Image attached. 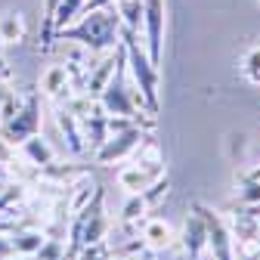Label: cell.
I'll return each mask as SVG.
<instances>
[{
    "instance_id": "cell-21",
    "label": "cell",
    "mask_w": 260,
    "mask_h": 260,
    "mask_svg": "<svg viewBox=\"0 0 260 260\" xmlns=\"http://www.w3.org/2000/svg\"><path fill=\"white\" fill-rule=\"evenodd\" d=\"M16 112H19V100H16V96H13L10 90H7V96L0 100V124H7Z\"/></svg>"
},
{
    "instance_id": "cell-16",
    "label": "cell",
    "mask_w": 260,
    "mask_h": 260,
    "mask_svg": "<svg viewBox=\"0 0 260 260\" xmlns=\"http://www.w3.org/2000/svg\"><path fill=\"white\" fill-rule=\"evenodd\" d=\"M44 239L47 236H41V233H35V230H25V233H16L10 242H13V254H22V257H35L38 254V248L44 245Z\"/></svg>"
},
{
    "instance_id": "cell-5",
    "label": "cell",
    "mask_w": 260,
    "mask_h": 260,
    "mask_svg": "<svg viewBox=\"0 0 260 260\" xmlns=\"http://www.w3.org/2000/svg\"><path fill=\"white\" fill-rule=\"evenodd\" d=\"M143 140H146V134H143L140 124H130V127L118 130V134H109V140L96 149V161H100V165H115V161L127 158Z\"/></svg>"
},
{
    "instance_id": "cell-22",
    "label": "cell",
    "mask_w": 260,
    "mask_h": 260,
    "mask_svg": "<svg viewBox=\"0 0 260 260\" xmlns=\"http://www.w3.org/2000/svg\"><path fill=\"white\" fill-rule=\"evenodd\" d=\"M19 199H22V186H10L4 195H0V214H7V211H10V205H13V202H19Z\"/></svg>"
},
{
    "instance_id": "cell-14",
    "label": "cell",
    "mask_w": 260,
    "mask_h": 260,
    "mask_svg": "<svg viewBox=\"0 0 260 260\" xmlns=\"http://www.w3.org/2000/svg\"><path fill=\"white\" fill-rule=\"evenodd\" d=\"M41 90L47 96H59L62 90H69V69L65 65H50L41 78Z\"/></svg>"
},
{
    "instance_id": "cell-1",
    "label": "cell",
    "mask_w": 260,
    "mask_h": 260,
    "mask_svg": "<svg viewBox=\"0 0 260 260\" xmlns=\"http://www.w3.org/2000/svg\"><path fill=\"white\" fill-rule=\"evenodd\" d=\"M56 38L59 41H78V44L90 47L93 53L115 50L121 44V16H118L115 4L96 7V10H84L81 22L56 31Z\"/></svg>"
},
{
    "instance_id": "cell-28",
    "label": "cell",
    "mask_w": 260,
    "mask_h": 260,
    "mask_svg": "<svg viewBox=\"0 0 260 260\" xmlns=\"http://www.w3.org/2000/svg\"><path fill=\"white\" fill-rule=\"evenodd\" d=\"M100 260H109V254H106V251H103V254H100Z\"/></svg>"
},
{
    "instance_id": "cell-7",
    "label": "cell",
    "mask_w": 260,
    "mask_h": 260,
    "mask_svg": "<svg viewBox=\"0 0 260 260\" xmlns=\"http://www.w3.org/2000/svg\"><path fill=\"white\" fill-rule=\"evenodd\" d=\"M205 248H208V226H205V220L199 214L192 211L186 217V223H183V251H186L189 260H199V254Z\"/></svg>"
},
{
    "instance_id": "cell-11",
    "label": "cell",
    "mask_w": 260,
    "mask_h": 260,
    "mask_svg": "<svg viewBox=\"0 0 260 260\" xmlns=\"http://www.w3.org/2000/svg\"><path fill=\"white\" fill-rule=\"evenodd\" d=\"M22 146V152H25V158L31 161V165H35V168H47V165H53V149H50V143L44 140V137H28L25 143H19Z\"/></svg>"
},
{
    "instance_id": "cell-31",
    "label": "cell",
    "mask_w": 260,
    "mask_h": 260,
    "mask_svg": "<svg viewBox=\"0 0 260 260\" xmlns=\"http://www.w3.org/2000/svg\"><path fill=\"white\" fill-rule=\"evenodd\" d=\"M257 230H260V223H257Z\"/></svg>"
},
{
    "instance_id": "cell-18",
    "label": "cell",
    "mask_w": 260,
    "mask_h": 260,
    "mask_svg": "<svg viewBox=\"0 0 260 260\" xmlns=\"http://www.w3.org/2000/svg\"><path fill=\"white\" fill-rule=\"evenodd\" d=\"M239 183H242V189H239V205L242 208H254V205H260V180H251V177H239Z\"/></svg>"
},
{
    "instance_id": "cell-17",
    "label": "cell",
    "mask_w": 260,
    "mask_h": 260,
    "mask_svg": "<svg viewBox=\"0 0 260 260\" xmlns=\"http://www.w3.org/2000/svg\"><path fill=\"white\" fill-rule=\"evenodd\" d=\"M143 239H146V245H152V248H168L174 236H171V226H168L165 220H149L146 230H143Z\"/></svg>"
},
{
    "instance_id": "cell-23",
    "label": "cell",
    "mask_w": 260,
    "mask_h": 260,
    "mask_svg": "<svg viewBox=\"0 0 260 260\" xmlns=\"http://www.w3.org/2000/svg\"><path fill=\"white\" fill-rule=\"evenodd\" d=\"M10 254H13V242L7 239V233H0V260L10 257Z\"/></svg>"
},
{
    "instance_id": "cell-12",
    "label": "cell",
    "mask_w": 260,
    "mask_h": 260,
    "mask_svg": "<svg viewBox=\"0 0 260 260\" xmlns=\"http://www.w3.org/2000/svg\"><path fill=\"white\" fill-rule=\"evenodd\" d=\"M115 10L121 16V25L127 31H137L143 28V0H115Z\"/></svg>"
},
{
    "instance_id": "cell-19",
    "label": "cell",
    "mask_w": 260,
    "mask_h": 260,
    "mask_svg": "<svg viewBox=\"0 0 260 260\" xmlns=\"http://www.w3.org/2000/svg\"><path fill=\"white\" fill-rule=\"evenodd\" d=\"M35 260H65V245L59 239H44V245L38 248Z\"/></svg>"
},
{
    "instance_id": "cell-9",
    "label": "cell",
    "mask_w": 260,
    "mask_h": 260,
    "mask_svg": "<svg viewBox=\"0 0 260 260\" xmlns=\"http://www.w3.org/2000/svg\"><path fill=\"white\" fill-rule=\"evenodd\" d=\"M56 124H59V130H62L65 143H69V149H72L75 155H81V152L87 149L84 134H81V121H78L69 109H59V112H56Z\"/></svg>"
},
{
    "instance_id": "cell-10",
    "label": "cell",
    "mask_w": 260,
    "mask_h": 260,
    "mask_svg": "<svg viewBox=\"0 0 260 260\" xmlns=\"http://www.w3.org/2000/svg\"><path fill=\"white\" fill-rule=\"evenodd\" d=\"M115 62H118V47H115V53H109V56L90 72V78H87V96H90V100H96V96H100V90L109 84V78H112V72H115Z\"/></svg>"
},
{
    "instance_id": "cell-20",
    "label": "cell",
    "mask_w": 260,
    "mask_h": 260,
    "mask_svg": "<svg viewBox=\"0 0 260 260\" xmlns=\"http://www.w3.org/2000/svg\"><path fill=\"white\" fill-rule=\"evenodd\" d=\"M242 69H245V75H248V81H254V84H260V47H254V50H248V56H245V62H242Z\"/></svg>"
},
{
    "instance_id": "cell-32",
    "label": "cell",
    "mask_w": 260,
    "mask_h": 260,
    "mask_svg": "<svg viewBox=\"0 0 260 260\" xmlns=\"http://www.w3.org/2000/svg\"><path fill=\"white\" fill-rule=\"evenodd\" d=\"M257 4H260V0H257Z\"/></svg>"
},
{
    "instance_id": "cell-13",
    "label": "cell",
    "mask_w": 260,
    "mask_h": 260,
    "mask_svg": "<svg viewBox=\"0 0 260 260\" xmlns=\"http://www.w3.org/2000/svg\"><path fill=\"white\" fill-rule=\"evenodd\" d=\"M84 4L87 0H59V7H56V13H53V35L56 31H62V28H69L81 13H84Z\"/></svg>"
},
{
    "instance_id": "cell-2",
    "label": "cell",
    "mask_w": 260,
    "mask_h": 260,
    "mask_svg": "<svg viewBox=\"0 0 260 260\" xmlns=\"http://www.w3.org/2000/svg\"><path fill=\"white\" fill-rule=\"evenodd\" d=\"M121 47L127 56V72L134 75V84L140 90V100H143L146 112L155 118L158 115V65H152L149 53L140 47L137 31H127L124 25H121Z\"/></svg>"
},
{
    "instance_id": "cell-15",
    "label": "cell",
    "mask_w": 260,
    "mask_h": 260,
    "mask_svg": "<svg viewBox=\"0 0 260 260\" xmlns=\"http://www.w3.org/2000/svg\"><path fill=\"white\" fill-rule=\"evenodd\" d=\"M25 38V22L19 13H4L0 16V41L4 44H19Z\"/></svg>"
},
{
    "instance_id": "cell-27",
    "label": "cell",
    "mask_w": 260,
    "mask_h": 260,
    "mask_svg": "<svg viewBox=\"0 0 260 260\" xmlns=\"http://www.w3.org/2000/svg\"><path fill=\"white\" fill-rule=\"evenodd\" d=\"M4 260H25L22 254H10V257H4Z\"/></svg>"
},
{
    "instance_id": "cell-6",
    "label": "cell",
    "mask_w": 260,
    "mask_h": 260,
    "mask_svg": "<svg viewBox=\"0 0 260 260\" xmlns=\"http://www.w3.org/2000/svg\"><path fill=\"white\" fill-rule=\"evenodd\" d=\"M161 177H165V161H161V158L137 161V165H130V168H124V171L118 174V186L134 195V192L149 189V186H152L155 180H161Z\"/></svg>"
},
{
    "instance_id": "cell-4",
    "label": "cell",
    "mask_w": 260,
    "mask_h": 260,
    "mask_svg": "<svg viewBox=\"0 0 260 260\" xmlns=\"http://www.w3.org/2000/svg\"><path fill=\"white\" fill-rule=\"evenodd\" d=\"M165 19H168V7H165V0H143L146 53H149L152 65H161V56H165Z\"/></svg>"
},
{
    "instance_id": "cell-30",
    "label": "cell",
    "mask_w": 260,
    "mask_h": 260,
    "mask_svg": "<svg viewBox=\"0 0 260 260\" xmlns=\"http://www.w3.org/2000/svg\"><path fill=\"white\" fill-rule=\"evenodd\" d=\"M0 47H4V41H0Z\"/></svg>"
},
{
    "instance_id": "cell-26",
    "label": "cell",
    "mask_w": 260,
    "mask_h": 260,
    "mask_svg": "<svg viewBox=\"0 0 260 260\" xmlns=\"http://www.w3.org/2000/svg\"><path fill=\"white\" fill-rule=\"evenodd\" d=\"M7 96V87H4V78H0V100H4Z\"/></svg>"
},
{
    "instance_id": "cell-8",
    "label": "cell",
    "mask_w": 260,
    "mask_h": 260,
    "mask_svg": "<svg viewBox=\"0 0 260 260\" xmlns=\"http://www.w3.org/2000/svg\"><path fill=\"white\" fill-rule=\"evenodd\" d=\"M78 121H84V140H87V146L93 152L109 140V115L100 109V103H96L84 118H78Z\"/></svg>"
},
{
    "instance_id": "cell-3",
    "label": "cell",
    "mask_w": 260,
    "mask_h": 260,
    "mask_svg": "<svg viewBox=\"0 0 260 260\" xmlns=\"http://www.w3.org/2000/svg\"><path fill=\"white\" fill-rule=\"evenodd\" d=\"M38 130H41V96L31 93V96H25L19 112L7 124H0V140H7L10 146H19L28 137H35Z\"/></svg>"
},
{
    "instance_id": "cell-29",
    "label": "cell",
    "mask_w": 260,
    "mask_h": 260,
    "mask_svg": "<svg viewBox=\"0 0 260 260\" xmlns=\"http://www.w3.org/2000/svg\"><path fill=\"white\" fill-rule=\"evenodd\" d=\"M115 260H130V257H115Z\"/></svg>"
},
{
    "instance_id": "cell-25",
    "label": "cell",
    "mask_w": 260,
    "mask_h": 260,
    "mask_svg": "<svg viewBox=\"0 0 260 260\" xmlns=\"http://www.w3.org/2000/svg\"><path fill=\"white\" fill-rule=\"evenodd\" d=\"M245 177H251V180H260V168H254V171H248Z\"/></svg>"
},
{
    "instance_id": "cell-24",
    "label": "cell",
    "mask_w": 260,
    "mask_h": 260,
    "mask_svg": "<svg viewBox=\"0 0 260 260\" xmlns=\"http://www.w3.org/2000/svg\"><path fill=\"white\" fill-rule=\"evenodd\" d=\"M16 230V223H10V220H0V233H13Z\"/></svg>"
}]
</instances>
